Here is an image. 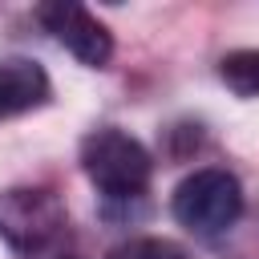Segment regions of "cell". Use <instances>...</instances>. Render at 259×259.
Returning <instances> with one entry per match:
<instances>
[{
	"mask_svg": "<svg viewBox=\"0 0 259 259\" xmlns=\"http://www.w3.org/2000/svg\"><path fill=\"white\" fill-rule=\"evenodd\" d=\"M81 170L109 198H134L150 186L154 162L146 146L121 130H93L81 142Z\"/></svg>",
	"mask_w": 259,
	"mask_h": 259,
	"instance_id": "6da1fadb",
	"label": "cell"
},
{
	"mask_svg": "<svg viewBox=\"0 0 259 259\" xmlns=\"http://www.w3.org/2000/svg\"><path fill=\"white\" fill-rule=\"evenodd\" d=\"M170 206H174V219L194 235H219L243 214V186L235 174L206 166L178 182Z\"/></svg>",
	"mask_w": 259,
	"mask_h": 259,
	"instance_id": "7a4b0ae2",
	"label": "cell"
},
{
	"mask_svg": "<svg viewBox=\"0 0 259 259\" xmlns=\"http://www.w3.org/2000/svg\"><path fill=\"white\" fill-rule=\"evenodd\" d=\"M65 231V206L57 194L36 186H16L0 194V235L16 251H45Z\"/></svg>",
	"mask_w": 259,
	"mask_h": 259,
	"instance_id": "3957f363",
	"label": "cell"
},
{
	"mask_svg": "<svg viewBox=\"0 0 259 259\" xmlns=\"http://www.w3.org/2000/svg\"><path fill=\"white\" fill-rule=\"evenodd\" d=\"M36 16L81 65H105L113 57V36L89 8H81L73 0H53V4H40Z\"/></svg>",
	"mask_w": 259,
	"mask_h": 259,
	"instance_id": "277c9868",
	"label": "cell"
},
{
	"mask_svg": "<svg viewBox=\"0 0 259 259\" xmlns=\"http://www.w3.org/2000/svg\"><path fill=\"white\" fill-rule=\"evenodd\" d=\"M49 97V77L32 61H4L0 65V117H16Z\"/></svg>",
	"mask_w": 259,
	"mask_h": 259,
	"instance_id": "5b68a950",
	"label": "cell"
},
{
	"mask_svg": "<svg viewBox=\"0 0 259 259\" xmlns=\"http://www.w3.org/2000/svg\"><path fill=\"white\" fill-rule=\"evenodd\" d=\"M219 77L239 97H259V49H239L219 61Z\"/></svg>",
	"mask_w": 259,
	"mask_h": 259,
	"instance_id": "8992f818",
	"label": "cell"
},
{
	"mask_svg": "<svg viewBox=\"0 0 259 259\" xmlns=\"http://www.w3.org/2000/svg\"><path fill=\"white\" fill-rule=\"evenodd\" d=\"M109 259H190V255L170 239H130Z\"/></svg>",
	"mask_w": 259,
	"mask_h": 259,
	"instance_id": "52a82bcc",
	"label": "cell"
}]
</instances>
